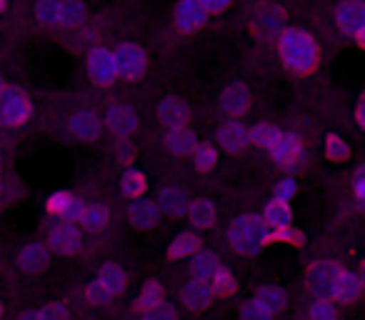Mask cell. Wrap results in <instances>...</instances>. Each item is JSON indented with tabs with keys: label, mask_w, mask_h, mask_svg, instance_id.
Instances as JSON below:
<instances>
[{
	"label": "cell",
	"mask_w": 365,
	"mask_h": 320,
	"mask_svg": "<svg viewBox=\"0 0 365 320\" xmlns=\"http://www.w3.org/2000/svg\"><path fill=\"white\" fill-rule=\"evenodd\" d=\"M86 21V8L81 0H61V26H78Z\"/></svg>",
	"instance_id": "obj_34"
},
{
	"label": "cell",
	"mask_w": 365,
	"mask_h": 320,
	"mask_svg": "<svg viewBox=\"0 0 365 320\" xmlns=\"http://www.w3.org/2000/svg\"><path fill=\"white\" fill-rule=\"evenodd\" d=\"M78 223H81L88 233H101L108 225V210L103 208L101 203H91V205H86V210H83Z\"/></svg>",
	"instance_id": "obj_29"
},
{
	"label": "cell",
	"mask_w": 365,
	"mask_h": 320,
	"mask_svg": "<svg viewBox=\"0 0 365 320\" xmlns=\"http://www.w3.org/2000/svg\"><path fill=\"white\" fill-rule=\"evenodd\" d=\"M0 318H3V303H0Z\"/></svg>",
	"instance_id": "obj_51"
},
{
	"label": "cell",
	"mask_w": 365,
	"mask_h": 320,
	"mask_svg": "<svg viewBox=\"0 0 365 320\" xmlns=\"http://www.w3.org/2000/svg\"><path fill=\"white\" fill-rule=\"evenodd\" d=\"M0 188H3V180H0Z\"/></svg>",
	"instance_id": "obj_54"
},
{
	"label": "cell",
	"mask_w": 365,
	"mask_h": 320,
	"mask_svg": "<svg viewBox=\"0 0 365 320\" xmlns=\"http://www.w3.org/2000/svg\"><path fill=\"white\" fill-rule=\"evenodd\" d=\"M3 8H6V0H0V11H3Z\"/></svg>",
	"instance_id": "obj_49"
},
{
	"label": "cell",
	"mask_w": 365,
	"mask_h": 320,
	"mask_svg": "<svg viewBox=\"0 0 365 320\" xmlns=\"http://www.w3.org/2000/svg\"><path fill=\"white\" fill-rule=\"evenodd\" d=\"M0 168H3V160H0Z\"/></svg>",
	"instance_id": "obj_53"
},
{
	"label": "cell",
	"mask_w": 365,
	"mask_h": 320,
	"mask_svg": "<svg viewBox=\"0 0 365 320\" xmlns=\"http://www.w3.org/2000/svg\"><path fill=\"white\" fill-rule=\"evenodd\" d=\"M198 3L205 8V13H218L230 6V0H198Z\"/></svg>",
	"instance_id": "obj_45"
},
{
	"label": "cell",
	"mask_w": 365,
	"mask_h": 320,
	"mask_svg": "<svg viewBox=\"0 0 365 320\" xmlns=\"http://www.w3.org/2000/svg\"><path fill=\"white\" fill-rule=\"evenodd\" d=\"M218 143L225 153H240L248 145V130H245L240 123H225L218 130Z\"/></svg>",
	"instance_id": "obj_21"
},
{
	"label": "cell",
	"mask_w": 365,
	"mask_h": 320,
	"mask_svg": "<svg viewBox=\"0 0 365 320\" xmlns=\"http://www.w3.org/2000/svg\"><path fill=\"white\" fill-rule=\"evenodd\" d=\"M263 225L265 228H288V225H293V213H290V205L288 200H270L268 205H265V213H263Z\"/></svg>",
	"instance_id": "obj_23"
},
{
	"label": "cell",
	"mask_w": 365,
	"mask_h": 320,
	"mask_svg": "<svg viewBox=\"0 0 365 320\" xmlns=\"http://www.w3.org/2000/svg\"><path fill=\"white\" fill-rule=\"evenodd\" d=\"M348 155H350V148L343 138L340 135L325 138V158H328L330 163H343V160H348Z\"/></svg>",
	"instance_id": "obj_36"
},
{
	"label": "cell",
	"mask_w": 365,
	"mask_h": 320,
	"mask_svg": "<svg viewBox=\"0 0 365 320\" xmlns=\"http://www.w3.org/2000/svg\"><path fill=\"white\" fill-rule=\"evenodd\" d=\"M163 300H165V290H163V285L158 283V280H153V283H148L145 288L140 290V295L135 298L133 310L140 313V315H148V313H153L158 305H163Z\"/></svg>",
	"instance_id": "obj_24"
},
{
	"label": "cell",
	"mask_w": 365,
	"mask_h": 320,
	"mask_svg": "<svg viewBox=\"0 0 365 320\" xmlns=\"http://www.w3.org/2000/svg\"><path fill=\"white\" fill-rule=\"evenodd\" d=\"M200 248V238L193 230H185V233H178L175 238L168 245V260H185Z\"/></svg>",
	"instance_id": "obj_22"
},
{
	"label": "cell",
	"mask_w": 365,
	"mask_h": 320,
	"mask_svg": "<svg viewBox=\"0 0 365 320\" xmlns=\"http://www.w3.org/2000/svg\"><path fill=\"white\" fill-rule=\"evenodd\" d=\"M165 145H168V150L175 153V155H190V153L195 150V145H198V140H195L193 133L185 130V128H173L165 138Z\"/></svg>",
	"instance_id": "obj_27"
},
{
	"label": "cell",
	"mask_w": 365,
	"mask_h": 320,
	"mask_svg": "<svg viewBox=\"0 0 365 320\" xmlns=\"http://www.w3.org/2000/svg\"><path fill=\"white\" fill-rule=\"evenodd\" d=\"M145 188H148V180H145V175H143L140 170L130 168V170H125V173H123L120 190H123V195H125V198H130V200L143 198V195H145Z\"/></svg>",
	"instance_id": "obj_30"
},
{
	"label": "cell",
	"mask_w": 365,
	"mask_h": 320,
	"mask_svg": "<svg viewBox=\"0 0 365 320\" xmlns=\"http://www.w3.org/2000/svg\"><path fill=\"white\" fill-rule=\"evenodd\" d=\"M36 16L43 26H61V0H38Z\"/></svg>",
	"instance_id": "obj_35"
},
{
	"label": "cell",
	"mask_w": 365,
	"mask_h": 320,
	"mask_svg": "<svg viewBox=\"0 0 365 320\" xmlns=\"http://www.w3.org/2000/svg\"><path fill=\"white\" fill-rule=\"evenodd\" d=\"M270 153L278 160V165H295L303 158V140L293 133H280L278 140L270 145Z\"/></svg>",
	"instance_id": "obj_12"
},
{
	"label": "cell",
	"mask_w": 365,
	"mask_h": 320,
	"mask_svg": "<svg viewBox=\"0 0 365 320\" xmlns=\"http://www.w3.org/2000/svg\"><path fill=\"white\" fill-rule=\"evenodd\" d=\"M365 123V103L360 100V105H358V125H363Z\"/></svg>",
	"instance_id": "obj_48"
},
{
	"label": "cell",
	"mask_w": 365,
	"mask_h": 320,
	"mask_svg": "<svg viewBox=\"0 0 365 320\" xmlns=\"http://www.w3.org/2000/svg\"><path fill=\"white\" fill-rule=\"evenodd\" d=\"M213 290H210L208 280H190V283H185L180 288V300L185 305H188L190 310H195V313H200V310L210 308V303H213Z\"/></svg>",
	"instance_id": "obj_11"
},
{
	"label": "cell",
	"mask_w": 365,
	"mask_h": 320,
	"mask_svg": "<svg viewBox=\"0 0 365 320\" xmlns=\"http://www.w3.org/2000/svg\"><path fill=\"white\" fill-rule=\"evenodd\" d=\"M310 320H338V310L328 298H320L310 305Z\"/></svg>",
	"instance_id": "obj_39"
},
{
	"label": "cell",
	"mask_w": 365,
	"mask_h": 320,
	"mask_svg": "<svg viewBox=\"0 0 365 320\" xmlns=\"http://www.w3.org/2000/svg\"><path fill=\"white\" fill-rule=\"evenodd\" d=\"M240 320H273V313L253 298L240 308Z\"/></svg>",
	"instance_id": "obj_38"
},
{
	"label": "cell",
	"mask_w": 365,
	"mask_h": 320,
	"mask_svg": "<svg viewBox=\"0 0 365 320\" xmlns=\"http://www.w3.org/2000/svg\"><path fill=\"white\" fill-rule=\"evenodd\" d=\"M295 180H290V178H285V180H280L278 183V188H275V198H280V200H290L295 195Z\"/></svg>",
	"instance_id": "obj_43"
},
{
	"label": "cell",
	"mask_w": 365,
	"mask_h": 320,
	"mask_svg": "<svg viewBox=\"0 0 365 320\" xmlns=\"http://www.w3.org/2000/svg\"><path fill=\"white\" fill-rule=\"evenodd\" d=\"M158 115H160L163 125L173 130V128H185L190 110L180 98H165V100L160 103V108H158Z\"/></svg>",
	"instance_id": "obj_16"
},
{
	"label": "cell",
	"mask_w": 365,
	"mask_h": 320,
	"mask_svg": "<svg viewBox=\"0 0 365 320\" xmlns=\"http://www.w3.org/2000/svg\"><path fill=\"white\" fill-rule=\"evenodd\" d=\"M193 163H195V168H198L200 173H208V170H213L215 163H218V153H215L213 145H195Z\"/></svg>",
	"instance_id": "obj_37"
},
{
	"label": "cell",
	"mask_w": 365,
	"mask_h": 320,
	"mask_svg": "<svg viewBox=\"0 0 365 320\" xmlns=\"http://www.w3.org/2000/svg\"><path fill=\"white\" fill-rule=\"evenodd\" d=\"M143 320H153V318H150V315H145V318H143Z\"/></svg>",
	"instance_id": "obj_52"
},
{
	"label": "cell",
	"mask_w": 365,
	"mask_h": 320,
	"mask_svg": "<svg viewBox=\"0 0 365 320\" xmlns=\"http://www.w3.org/2000/svg\"><path fill=\"white\" fill-rule=\"evenodd\" d=\"M76 195L68 193V190H58V193H53L51 198L46 200V210L48 215H53V218H63L66 220L68 210H71V203Z\"/></svg>",
	"instance_id": "obj_33"
},
{
	"label": "cell",
	"mask_w": 365,
	"mask_h": 320,
	"mask_svg": "<svg viewBox=\"0 0 365 320\" xmlns=\"http://www.w3.org/2000/svg\"><path fill=\"white\" fill-rule=\"evenodd\" d=\"M338 28L345 33V36H355L358 43L363 46V26H365V6L360 0H350V3H343L338 8Z\"/></svg>",
	"instance_id": "obj_6"
},
{
	"label": "cell",
	"mask_w": 365,
	"mask_h": 320,
	"mask_svg": "<svg viewBox=\"0 0 365 320\" xmlns=\"http://www.w3.org/2000/svg\"><path fill=\"white\" fill-rule=\"evenodd\" d=\"M353 190H355V198H358V200H363V198H365V170H363V168H360L358 173H355Z\"/></svg>",
	"instance_id": "obj_46"
},
{
	"label": "cell",
	"mask_w": 365,
	"mask_h": 320,
	"mask_svg": "<svg viewBox=\"0 0 365 320\" xmlns=\"http://www.w3.org/2000/svg\"><path fill=\"white\" fill-rule=\"evenodd\" d=\"M128 218H130V225L140 233L145 230H153L158 223V205L150 203V200H133L130 208H128Z\"/></svg>",
	"instance_id": "obj_14"
},
{
	"label": "cell",
	"mask_w": 365,
	"mask_h": 320,
	"mask_svg": "<svg viewBox=\"0 0 365 320\" xmlns=\"http://www.w3.org/2000/svg\"><path fill=\"white\" fill-rule=\"evenodd\" d=\"M106 120L110 125V130L118 133V135H130L138 128V115L130 105H113L106 113Z\"/></svg>",
	"instance_id": "obj_18"
},
{
	"label": "cell",
	"mask_w": 365,
	"mask_h": 320,
	"mask_svg": "<svg viewBox=\"0 0 365 320\" xmlns=\"http://www.w3.org/2000/svg\"><path fill=\"white\" fill-rule=\"evenodd\" d=\"M158 200H160L163 213L173 215V218L182 215V213H185V208H188V195H185V190L175 188V185H170V188H163L160 195H158Z\"/></svg>",
	"instance_id": "obj_25"
},
{
	"label": "cell",
	"mask_w": 365,
	"mask_h": 320,
	"mask_svg": "<svg viewBox=\"0 0 365 320\" xmlns=\"http://www.w3.org/2000/svg\"><path fill=\"white\" fill-rule=\"evenodd\" d=\"M88 71L91 78L98 86H110L118 78V66H115V56L106 48H96V51L88 56Z\"/></svg>",
	"instance_id": "obj_8"
},
{
	"label": "cell",
	"mask_w": 365,
	"mask_h": 320,
	"mask_svg": "<svg viewBox=\"0 0 365 320\" xmlns=\"http://www.w3.org/2000/svg\"><path fill=\"white\" fill-rule=\"evenodd\" d=\"M220 108L230 118H240L250 110V91L245 86H230L220 98Z\"/></svg>",
	"instance_id": "obj_17"
},
{
	"label": "cell",
	"mask_w": 365,
	"mask_h": 320,
	"mask_svg": "<svg viewBox=\"0 0 365 320\" xmlns=\"http://www.w3.org/2000/svg\"><path fill=\"white\" fill-rule=\"evenodd\" d=\"M3 86H6V81H3V76H0V88H3Z\"/></svg>",
	"instance_id": "obj_50"
},
{
	"label": "cell",
	"mask_w": 365,
	"mask_h": 320,
	"mask_svg": "<svg viewBox=\"0 0 365 320\" xmlns=\"http://www.w3.org/2000/svg\"><path fill=\"white\" fill-rule=\"evenodd\" d=\"M190 273H193V278L198 280H210V275L215 273V270L220 268L218 263V255L210 253V250H195L193 255H190Z\"/></svg>",
	"instance_id": "obj_26"
},
{
	"label": "cell",
	"mask_w": 365,
	"mask_h": 320,
	"mask_svg": "<svg viewBox=\"0 0 365 320\" xmlns=\"http://www.w3.org/2000/svg\"><path fill=\"white\" fill-rule=\"evenodd\" d=\"M263 31L268 33V36H273V33H278L280 28H283V13L280 11H265V16H263Z\"/></svg>",
	"instance_id": "obj_40"
},
{
	"label": "cell",
	"mask_w": 365,
	"mask_h": 320,
	"mask_svg": "<svg viewBox=\"0 0 365 320\" xmlns=\"http://www.w3.org/2000/svg\"><path fill=\"white\" fill-rule=\"evenodd\" d=\"M43 320H71V310L61 303H51L46 308H41Z\"/></svg>",
	"instance_id": "obj_41"
},
{
	"label": "cell",
	"mask_w": 365,
	"mask_h": 320,
	"mask_svg": "<svg viewBox=\"0 0 365 320\" xmlns=\"http://www.w3.org/2000/svg\"><path fill=\"white\" fill-rule=\"evenodd\" d=\"M255 300L263 303L265 308L275 315V313H280V310H285V305H288V293H285L280 285H260L258 293H255Z\"/></svg>",
	"instance_id": "obj_28"
},
{
	"label": "cell",
	"mask_w": 365,
	"mask_h": 320,
	"mask_svg": "<svg viewBox=\"0 0 365 320\" xmlns=\"http://www.w3.org/2000/svg\"><path fill=\"white\" fill-rule=\"evenodd\" d=\"M21 320H43V313L41 310H31V313H23Z\"/></svg>",
	"instance_id": "obj_47"
},
{
	"label": "cell",
	"mask_w": 365,
	"mask_h": 320,
	"mask_svg": "<svg viewBox=\"0 0 365 320\" xmlns=\"http://www.w3.org/2000/svg\"><path fill=\"white\" fill-rule=\"evenodd\" d=\"M68 130H71V135L78 138V140L91 143L101 135V118L93 110H76L68 118Z\"/></svg>",
	"instance_id": "obj_9"
},
{
	"label": "cell",
	"mask_w": 365,
	"mask_h": 320,
	"mask_svg": "<svg viewBox=\"0 0 365 320\" xmlns=\"http://www.w3.org/2000/svg\"><path fill=\"white\" fill-rule=\"evenodd\" d=\"M83 245V233L73 220H63L51 230V248L61 255H76Z\"/></svg>",
	"instance_id": "obj_7"
},
{
	"label": "cell",
	"mask_w": 365,
	"mask_h": 320,
	"mask_svg": "<svg viewBox=\"0 0 365 320\" xmlns=\"http://www.w3.org/2000/svg\"><path fill=\"white\" fill-rule=\"evenodd\" d=\"M230 248L238 255H255L263 248V220L258 215L248 213L240 215L238 220H233L228 230Z\"/></svg>",
	"instance_id": "obj_2"
},
{
	"label": "cell",
	"mask_w": 365,
	"mask_h": 320,
	"mask_svg": "<svg viewBox=\"0 0 365 320\" xmlns=\"http://www.w3.org/2000/svg\"><path fill=\"white\" fill-rule=\"evenodd\" d=\"M113 56H115L118 76H125L128 81H138V78L145 73L148 56L140 46H135V43H123Z\"/></svg>",
	"instance_id": "obj_4"
},
{
	"label": "cell",
	"mask_w": 365,
	"mask_h": 320,
	"mask_svg": "<svg viewBox=\"0 0 365 320\" xmlns=\"http://www.w3.org/2000/svg\"><path fill=\"white\" fill-rule=\"evenodd\" d=\"M86 298L91 300L93 305H106V303H110V293H108V290L103 288L101 283H93L91 288L86 290Z\"/></svg>",
	"instance_id": "obj_42"
},
{
	"label": "cell",
	"mask_w": 365,
	"mask_h": 320,
	"mask_svg": "<svg viewBox=\"0 0 365 320\" xmlns=\"http://www.w3.org/2000/svg\"><path fill=\"white\" fill-rule=\"evenodd\" d=\"M338 275H340V268L333 263V260H318V263H313L308 268L310 288H313L320 298H333Z\"/></svg>",
	"instance_id": "obj_5"
},
{
	"label": "cell",
	"mask_w": 365,
	"mask_h": 320,
	"mask_svg": "<svg viewBox=\"0 0 365 320\" xmlns=\"http://www.w3.org/2000/svg\"><path fill=\"white\" fill-rule=\"evenodd\" d=\"M33 108L31 100L23 91L18 88H0V125L3 128H16L31 118Z\"/></svg>",
	"instance_id": "obj_3"
},
{
	"label": "cell",
	"mask_w": 365,
	"mask_h": 320,
	"mask_svg": "<svg viewBox=\"0 0 365 320\" xmlns=\"http://www.w3.org/2000/svg\"><path fill=\"white\" fill-rule=\"evenodd\" d=\"M360 293H363V275L355 273V270H340L333 298L340 300V303H355Z\"/></svg>",
	"instance_id": "obj_13"
},
{
	"label": "cell",
	"mask_w": 365,
	"mask_h": 320,
	"mask_svg": "<svg viewBox=\"0 0 365 320\" xmlns=\"http://www.w3.org/2000/svg\"><path fill=\"white\" fill-rule=\"evenodd\" d=\"M280 56L285 66L295 73H310L318 63V46L305 31H285L280 36Z\"/></svg>",
	"instance_id": "obj_1"
},
{
	"label": "cell",
	"mask_w": 365,
	"mask_h": 320,
	"mask_svg": "<svg viewBox=\"0 0 365 320\" xmlns=\"http://www.w3.org/2000/svg\"><path fill=\"white\" fill-rule=\"evenodd\" d=\"M96 283H101L103 288L110 293V298H115V295L125 293L128 275H125V270H123L118 263H106L101 270H98V280H96Z\"/></svg>",
	"instance_id": "obj_19"
},
{
	"label": "cell",
	"mask_w": 365,
	"mask_h": 320,
	"mask_svg": "<svg viewBox=\"0 0 365 320\" xmlns=\"http://www.w3.org/2000/svg\"><path fill=\"white\" fill-rule=\"evenodd\" d=\"M208 285H210V290H213V295H220V298L235 295V290H238V280H235V275L225 268L215 270V273L210 275Z\"/></svg>",
	"instance_id": "obj_31"
},
{
	"label": "cell",
	"mask_w": 365,
	"mask_h": 320,
	"mask_svg": "<svg viewBox=\"0 0 365 320\" xmlns=\"http://www.w3.org/2000/svg\"><path fill=\"white\" fill-rule=\"evenodd\" d=\"M48 260H51V253H48V248L43 243H28L18 253V265L26 273H41V270H46Z\"/></svg>",
	"instance_id": "obj_15"
},
{
	"label": "cell",
	"mask_w": 365,
	"mask_h": 320,
	"mask_svg": "<svg viewBox=\"0 0 365 320\" xmlns=\"http://www.w3.org/2000/svg\"><path fill=\"white\" fill-rule=\"evenodd\" d=\"M182 215H188L190 225H195V228H213L215 218H218V210H215V205L210 200L198 198V200H188V208H185Z\"/></svg>",
	"instance_id": "obj_20"
},
{
	"label": "cell",
	"mask_w": 365,
	"mask_h": 320,
	"mask_svg": "<svg viewBox=\"0 0 365 320\" xmlns=\"http://www.w3.org/2000/svg\"><path fill=\"white\" fill-rule=\"evenodd\" d=\"M205 23V8L198 0H180L175 8V26L180 33H195Z\"/></svg>",
	"instance_id": "obj_10"
},
{
	"label": "cell",
	"mask_w": 365,
	"mask_h": 320,
	"mask_svg": "<svg viewBox=\"0 0 365 320\" xmlns=\"http://www.w3.org/2000/svg\"><path fill=\"white\" fill-rule=\"evenodd\" d=\"M278 138H280V130L275 125H270V123H258V125H253L248 130V143L260 145V148H268V150Z\"/></svg>",
	"instance_id": "obj_32"
},
{
	"label": "cell",
	"mask_w": 365,
	"mask_h": 320,
	"mask_svg": "<svg viewBox=\"0 0 365 320\" xmlns=\"http://www.w3.org/2000/svg\"><path fill=\"white\" fill-rule=\"evenodd\" d=\"M153 320H178V315H175V310L170 308V305H158L153 313H148Z\"/></svg>",
	"instance_id": "obj_44"
}]
</instances>
